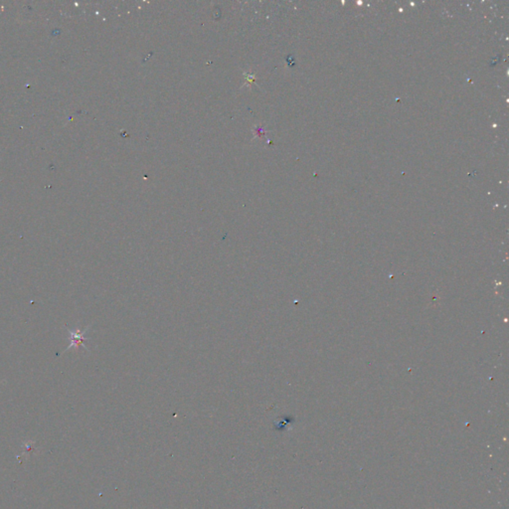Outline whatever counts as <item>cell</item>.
Wrapping results in <instances>:
<instances>
[{"label": "cell", "mask_w": 509, "mask_h": 509, "mask_svg": "<svg viewBox=\"0 0 509 509\" xmlns=\"http://www.w3.org/2000/svg\"><path fill=\"white\" fill-rule=\"evenodd\" d=\"M89 328H90V326H87L84 331H81L80 329H77V330L68 329V332H69V335H70L69 336L70 344H69L68 348L65 351L73 349V348H80V346H83L86 350H89L88 347L85 344V341L88 340V338L86 337V333L88 332Z\"/></svg>", "instance_id": "obj_1"}]
</instances>
